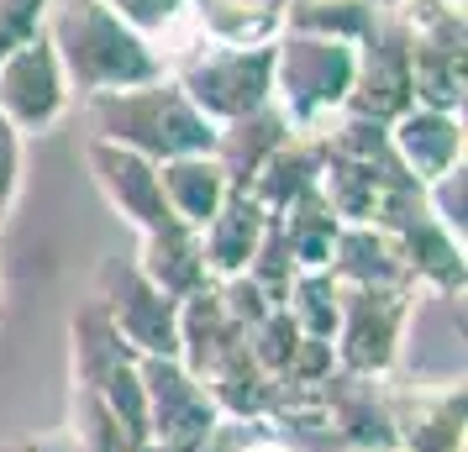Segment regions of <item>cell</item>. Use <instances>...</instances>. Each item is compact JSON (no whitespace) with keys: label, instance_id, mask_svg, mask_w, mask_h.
<instances>
[{"label":"cell","instance_id":"obj_1","mask_svg":"<svg viewBox=\"0 0 468 452\" xmlns=\"http://www.w3.org/2000/svg\"><path fill=\"white\" fill-rule=\"evenodd\" d=\"M48 43H53L69 89L80 100L153 85L169 74V58L101 0H53L48 5Z\"/></svg>","mask_w":468,"mask_h":452},{"label":"cell","instance_id":"obj_2","mask_svg":"<svg viewBox=\"0 0 468 452\" xmlns=\"http://www.w3.org/2000/svg\"><path fill=\"white\" fill-rule=\"evenodd\" d=\"M85 110H90V127H95L90 137L116 142V148L137 152L148 163L211 152V142H216V127L185 100V89L174 85L169 74L153 79V85L95 95V100H85Z\"/></svg>","mask_w":468,"mask_h":452},{"label":"cell","instance_id":"obj_3","mask_svg":"<svg viewBox=\"0 0 468 452\" xmlns=\"http://www.w3.org/2000/svg\"><path fill=\"white\" fill-rule=\"evenodd\" d=\"M353 74H358V47L332 43V37H305V32H279L269 106L290 121V131L316 137L332 116H342L353 95Z\"/></svg>","mask_w":468,"mask_h":452},{"label":"cell","instance_id":"obj_4","mask_svg":"<svg viewBox=\"0 0 468 452\" xmlns=\"http://www.w3.org/2000/svg\"><path fill=\"white\" fill-rule=\"evenodd\" d=\"M169 79L185 89L211 127H227L237 116H253L274 95V43L263 47H221V43H195L169 64Z\"/></svg>","mask_w":468,"mask_h":452},{"label":"cell","instance_id":"obj_5","mask_svg":"<svg viewBox=\"0 0 468 452\" xmlns=\"http://www.w3.org/2000/svg\"><path fill=\"white\" fill-rule=\"evenodd\" d=\"M410 316H416V289H342V316L332 331L337 373L384 379L400 358Z\"/></svg>","mask_w":468,"mask_h":452},{"label":"cell","instance_id":"obj_6","mask_svg":"<svg viewBox=\"0 0 468 452\" xmlns=\"http://www.w3.org/2000/svg\"><path fill=\"white\" fill-rule=\"evenodd\" d=\"M95 305L137 358H179V305L158 295L132 258H106L95 268Z\"/></svg>","mask_w":468,"mask_h":452},{"label":"cell","instance_id":"obj_7","mask_svg":"<svg viewBox=\"0 0 468 452\" xmlns=\"http://www.w3.org/2000/svg\"><path fill=\"white\" fill-rule=\"evenodd\" d=\"M137 373L148 394V442L158 452H195L221 421L200 379L179 358H137Z\"/></svg>","mask_w":468,"mask_h":452},{"label":"cell","instance_id":"obj_8","mask_svg":"<svg viewBox=\"0 0 468 452\" xmlns=\"http://www.w3.org/2000/svg\"><path fill=\"white\" fill-rule=\"evenodd\" d=\"M69 106H74V89H69L48 32L16 47L11 58H0V121H11L22 137L53 131L69 116Z\"/></svg>","mask_w":468,"mask_h":452},{"label":"cell","instance_id":"obj_9","mask_svg":"<svg viewBox=\"0 0 468 452\" xmlns=\"http://www.w3.org/2000/svg\"><path fill=\"white\" fill-rule=\"evenodd\" d=\"M85 163H90L95 190L106 194V205L127 221L137 237H158V232H174V226H179L169 215V205H164L158 163H148V158H137V152H127V148H116V142H101V137L85 142Z\"/></svg>","mask_w":468,"mask_h":452},{"label":"cell","instance_id":"obj_10","mask_svg":"<svg viewBox=\"0 0 468 452\" xmlns=\"http://www.w3.org/2000/svg\"><path fill=\"white\" fill-rule=\"evenodd\" d=\"M384 405L400 452H463V384L384 389Z\"/></svg>","mask_w":468,"mask_h":452},{"label":"cell","instance_id":"obj_11","mask_svg":"<svg viewBox=\"0 0 468 452\" xmlns=\"http://www.w3.org/2000/svg\"><path fill=\"white\" fill-rule=\"evenodd\" d=\"M416 100H410V58H405V43L389 22H379V32L358 47V74H353V95H347L342 110L389 127Z\"/></svg>","mask_w":468,"mask_h":452},{"label":"cell","instance_id":"obj_12","mask_svg":"<svg viewBox=\"0 0 468 452\" xmlns=\"http://www.w3.org/2000/svg\"><path fill=\"white\" fill-rule=\"evenodd\" d=\"M389 152L416 184H431L437 173L463 163V116L410 106L405 116L389 121Z\"/></svg>","mask_w":468,"mask_h":452},{"label":"cell","instance_id":"obj_13","mask_svg":"<svg viewBox=\"0 0 468 452\" xmlns=\"http://www.w3.org/2000/svg\"><path fill=\"white\" fill-rule=\"evenodd\" d=\"M263 226H269V211H263L248 190H232L227 205L195 232L200 258H206V274H211V279H237V274L248 268V258L258 253Z\"/></svg>","mask_w":468,"mask_h":452},{"label":"cell","instance_id":"obj_14","mask_svg":"<svg viewBox=\"0 0 468 452\" xmlns=\"http://www.w3.org/2000/svg\"><path fill=\"white\" fill-rule=\"evenodd\" d=\"M326 274L342 289H416L410 274H405V258L395 247V237L379 232V226H342Z\"/></svg>","mask_w":468,"mask_h":452},{"label":"cell","instance_id":"obj_15","mask_svg":"<svg viewBox=\"0 0 468 452\" xmlns=\"http://www.w3.org/2000/svg\"><path fill=\"white\" fill-rule=\"evenodd\" d=\"M284 142H290V121H284L274 106H263V110H253V116H237L227 127H216L211 158L221 163V173H227L232 190H248L253 173L263 169Z\"/></svg>","mask_w":468,"mask_h":452},{"label":"cell","instance_id":"obj_16","mask_svg":"<svg viewBox=\"0 0 468 452\" xmlns=\"http://www.w3.org/2000/svg\"><path fill=\"white\" fill-rule=\"evenodd\" d=\"M158 184H164V205L179 226H190L200 232L206 221H211L221 205H227V173L216 163L211 152H190V158H169V163H158Z\"/></svg>","mask_w":468,"mask_h":452},{"label":"cell","instance_id":"obj_17","mask_svg":"<svg viewBox=\"0 0 468 452\" xmlns=\"http://www.w3.org/2000/svg\"><path fill=\"white\" fill-rule=\"evenodd\" d=\"M137 274L169 295L174 305L190 300L195 289H206L211 274H206V258H200V242H195L190 226H174V232H158V237H137Z\"/></svg>","mask_w":468,"mask_h":452},{"label":"cell","instance_id":"obj_18","mask_svg":"<svg viewBox=\"0 0 468 452\" xmlns=\"http://www.w3.org/2000/svg\"><path fill=\"white\" fill-rule=\"evenodd\" d=\"M190 26L200 43L221 47H263L284 32L279 0H190Z\"/></svg>","mask_w":468,"mask_h":452},{"label":"cell","instance_id":"obj_19","mask_svg":"<svg viewBox=\"0 0 468 452\" xmlns=\"http://www.w3.org/2000/svg\"><path fill=\"white\" fill-rule=\"evenodd\" d=\"M279 22L284 32L363 47L384 22V0H279Z\"/></svg>","mask_w":468,"mask_h":452},{"label":"cell","instance_id":"obj_20","mask_svg":"<svg viewBox=\"0 0 468 452\" xmlns=\"http://www.w3.org/2000/svg\"><path fill=\"white\" fill-rule=\"evenodd\" d=\"M316 173H321V142H316V137L290 131V142H284V148H279L274 158L253 173L248 194H253L269 215H279L290 200H300V194L316 190Z\"/></svg>","mask_w":468,"mask_h":452},{"label":"cell","instance_id":"obj_21","mask_svg":"<svg viewBox=\"0 0 468 452\" xmlns=\"http://www.w3.org/2000/svg\"><path fill=\"white\" fill-rule=\"evenodd\" d=\"M274 226H279V237H284V247H290L295 268H326V263H332L342 221L326 211V200H321L316 190L290 200V205L274 215Z\"/></svg>","mask_w":468,"mask_h":452},{"label":"cell","instance_id":"obj_22","mask_svg":"<svg viewBox=\"0 0 468 452\" xmlns=\"http://www.w3.org/2000/svg\"><path fill=\"white\" fill-rule=\"evenodd\" d=\"M279 310L295 321L300 337H311V342H332V331H337V316H342V284L326 274V268H300L290 289H284V300Z\"/></svg>","mask_w":468,"mask_h":452},{"label":"cell","instance_id":"obj_23","mask_svg":"<svg viewBox=\"0 0 468 452\" xmlns=\"http://www.w3.org/2000/svg\"><path fill=\"white\" fill-rule=\"evenodd\" d=\"M101 5H111L122 22L132 26V32H143L158 53H164V43L169 37H179V32H190V0H101Z\"/></svg>","mask_w":468,"mask_h":452},{"label":"cell","instance_id":"obj_24","mask_svg":"<svg viewBox=\"0 0 468 452\" xmlns=\"http://www.w3.org/2000/svg\"><path fill=\"white\" fill-rule=\"evenodd\" d=\"M421 194H426L431 221H437L452 242H463L468 237V169H463V163H458V169H447V173H437L431 184H421Z\"/></svg>","mask_w":468,"mask_h":452},{"label":"cell","instance_id":"obj_25","mask_svg":"<svg viewBox=\"0 0 468 452\" xmlns=\"http://www.w3.org/2000/svg\"><path fill=\"white\" fill-rule=\"evenodd\" d=\"M48 5L53 0H0V58L48 32Z\"/></svg>","mask_w":468,"mask_h":452},{"label":"cell","instance_id":"obj_26","mask_svg":"<svg viewBox=\"0 0 468 452\" xmlns=\"http://www.w3.org/2000/svg\"><path fill=\"white\" fill-rule=\"evenodd\" d=\"M22 131L11 127V121H0V221L11 215L16 205V194H22Z\"/></svg>","mask_w":468,"mask_h":452},{"label":"cell","instance_id":"obj_27","mask_svg":"<svg viewBox=\"0 0 468 452\" xmlns=\"http://www.w3.org/2000/svg\"><path fill=\"white\" fill-rule=\"evenodd\" d=\"M22 452H85L80 442H74V431H43V436H32V442H22Z\"/></svg>","mask_w":468,"mask_h":452},{"label":"cell","instance_id":"obj_28","mask_svg":"<svg viewBox=\"0 0 468 452\" xmlns=\"http://www.w3.org/2000/svg\"><path fill=\"white\" fill-rule=\"evenodd\" d=\"M342 452H400V447H342Z\"/></svg>","mask_w":468,"mask_h":452},{"label":"cell","instance_id":"obj_29","mask_svg":"<svg viewBox=\"0 0 468 452\" xmlns=\"http://www.w3.org/2000/svg\"><path fill=\"white\" fill-rule=\"evenodd\" d=\"M0 452H22V447H0Z\"/></svg>","mask_w":468,"mask_h":452}]
</instances>
